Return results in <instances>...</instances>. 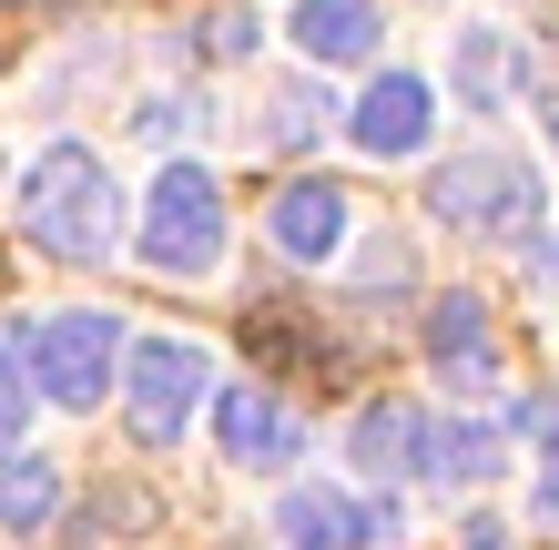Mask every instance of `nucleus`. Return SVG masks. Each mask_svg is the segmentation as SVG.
Returning a JSON list of instances; mask_svg holds the SVG:
<instances>
[{"label":"nucleus","instance_id":"1","mask_svg":"<svg viewBox=\"0 0 559 550\" xmlns=\"http://www.w3.org/2000/svg\"><path fill=\"white\" fill-rule=\"evenodd\" d=\"M21 235L41 245V255H61V266L112 255L122 194H112V174H103V153H92V143H51L41 164L21 174Z\"/></svg>","mask_w":559,"mask_h":550},{"label":"nucleus","instance_id":"2","mask_svg":"<svg viewBox=\"0 0 559 550\" xmlns=\"http://www.w3.org/2000/svg\"><path fill=\"white\" fill-rule=\"evenodd\" d=\"M224 245H235L224 184H214L204 164H163V174L143 184V266L174 276V285H193V276L224 266Z\"/></svg>","mask_w":559,"mask_h":550},{"label":"nucleus","instance_id":"3","mask_svg":"<svg viewBox=\"0 0 559 550\" xmlns=\"http://www.w3.org/2000/svg\"><path fill=\"white\" fill-rule=\"evenodd\" d=\"M122 367V316L103 306H61V316H21V377L51 408H103Z\"/></svg>","mask_w":559,"mask_h":550},{"label":"nucleus","instance_id":"4","mask_svg":"<svg viewBox=\"0 0 559 550\" xmlns=\"http://www.w3.org/2000/svg\"><path fill=\"white\" fill-rule=\"evenodd\" d=\"M427 204L448 224H468V235H488V245H519V235H539L549 194H539V174L519 153H457V164L427 174Z\"/></svg>","mask_w":559,"mask_h":550},{"label":"nucleus","instance_id":"5","mask_svg":"<svg viewBox=\"0 0 559 550\" xmlns=\"http://www.w3.org/2000/svg\"><path fill=\"white\" fill-rule=\"evenodd\" d=\"M122 408H133V438L143 448H163V438H183V418L204 408V387H214V358L193 337H122Z\"/></svg>","mask_w":559,"mask_h":550},{"label":"nucleus","instance_id":"6","mask_svg":"<svg viewBox=\"0 0 559 550\" xmlns=\"http://www.w3.org/2000/svg\"><path fill=\"white\" fill-rule=\"evenodd\" d=\"M275 530H285V550H386L407 520H397V500H356L336 479H295L275 500Z\"/></svg>","mask_w":559,"mask_h":550},{"label":"nucleus","instance_id":"7","mask_svg":"<svg viewBox=\"0 0 559 550\" xmlns=\"http://www.w3.org/2000/svg\"><path fill=\"white\" fill-rule=\"evenodd\" d=\"M214 398V448L235 469H285L295 448H306V429H295V408L265 398V387H204Z\"/></svg>","mask_w":559,"mask_h":550},{"label":"nucleus","instance_id":"8","mask_svg":"<svg viewBox=\"0 0 559 550\" xmlns=\"http://www.w3.org/2000/svg\"><path fill=\"white\" fill-rule=\"evenodd\" d=\"M346 133H356V153H377V164H407V153H427V133H438V103H427L417 72H386V82H367V103L346 113Z\"/></svg>","mask_w":559,"mask_h":550},{"label":"nucleus","instance_id":"9","mask_svg":"<svg viewBox=\"0 0 559 550\" xmlns=\"http://www.w3.org/2000/svg\"><path fill=\"white\" fill-rule=\"evenodd\" d=\"M427 367L448 387H499V337H488L478 296H438L427 306Z\"/></svg>","mask_w":559,"mask_h":550},{"label":"nucleus","instance_id":"10","mask_svg":"<svg viewBox=\"0 0 559 550\" xmlns=\"http://www.w3.org/2000/svg\"><path fill=\"white\" fill-rule=\"evenodd\" d=\"M509 459V438L488 429V418H438V429H417V469L438 479V490H488Z\"/></svg>","mask_w":559,"mask_h":550},{"label":"nucleus","instance_id":"11","mask_svg":"<svg viewBox=\"0 0 559 550\" xmlns=\"http://www.w3.org/2000/svg\"><path fill=\"white\" fill-rule=\"evenodd\" d=\"M295 51L306 61H367L377 51V31H386V11L377 0H295Z\"/></svg>","mask_w":559,"mask_h":550},{"label":"nucleus","instance_id":"12","mask_svg":"<svg viewBox=\"0 0 559 550\" xmlns=\"http://www.w3.org/2000/svg\"><path fill=\"white\" fill-rule=\"evenodd\" d=\"M275 245L295 255V266H325V255L346 245V194H336V184H316V174H306V184H285V194H275Z\"/></svg>","mask_w":559,"mask_h":550},{"label":"nucleus","instance_id":"13","mask_svg":"<svg viewBox=\"0 0 559 550\" xmlns=\"http://www.w3.org/2000/svg\"><path fill=\"white\" fill-rule=\"evenodd\" d=\"M417 429H427V418L407 408V398H377V408H356V469H367V479H407L417 469Z\"/></svg>","mask_w":559,"mask_h":550},{"label":"nucleus","instance_id":"14","mask_svg":"<svg viewBox=\"0 0 559 550\" xmlns=\"http://www.w3.org/2000/svg\"><path fill=\"white\" fill-rule=\"evenodd\" d=\"M51 510H61V469L31 448H0V530H41Z\"/></svg>","mask_w":559,"mask_h":550},{"label":"nucleus","instance_id":"15","mask_svg":"<svg viewBox=\"0 0 559 550\" xmlns=\"http://www.w3.org/2000/svg\"><path fill=\"white\" fill-rule=\"evenodd\" d=\"M457 92H468V113H488L509 92V42L499 31H457Z\"/></svg>","mask_w":559,"mask_h":550},{"label":"nucleus","instance_id":"16","mask_svg":"<svg viewBox=\"0 0 559 550\" xmlns=\"http://www.w3.org/2000/svg\"><path fill=\"white\" fill-rule=\"evenodd\" d=\"M265 113H275V122H265L275 143H325V113H336V103H325L316 82H285L275 103H265Z\"/></svg>","mask_w":559,"mask_h":550},{"label":"nucleus","instance_id":"17","mask_svg":"<svg viewBox=\"0 0 559 550\" xmlns=\"http://www.w3.org/2000/svg\"><path fill=\"white\" fill-rule=\"evenodd\" d=\"M193 51H204V61H245L254 51V11H245V0L204 11V21H193Z\"/></svg>","mask_w":559,"mask_h":550},{"label":"nucleus","instance_id":"18","mask_svg":"<svg viewBox=\"0 0 559 550\" xmlns=\"http://www.w3.org/2000/svg\"><path fill=\"white\" fill-rule=\"evenodd\" d=\"M530 429H539V490H530V520H539V530H559V418L539 408Z\"/></svg>","mask_w":559,"mask_h":550},{"label":"nucleus","instance_id":"19","mask_svg":"<svg viewBox=\"0 0 559 550\" xmlns=\"http://www.w3.org/2000/svg\"><path fill=\"white\" fill-rule=\"evenodd\" d=\"M539 122H549V143H559V82H549V113H539Z\"/></svg>","mask_w":559,"mask_h":550}]
</instances>
